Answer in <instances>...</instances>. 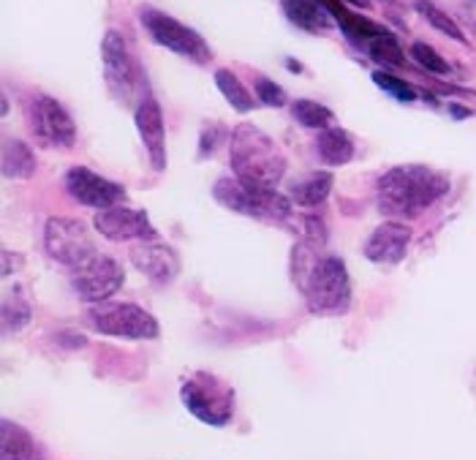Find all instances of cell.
Here are the masks:
<instances>
[{"instance_id": "cell-5", "label": "cell", "mask_w": 476, "mask_h": 460, "mask_svg": "<svg viewBox=\"0 0 476 460\" xmlns=\"http://www.w3.org/2000/svg\"><path fill=\"white\" fill-rule=\"evenodd\" d=\"M213 196L232 213H243L259 221H286L291 216V199L278 194V188H264L245 183L240 177H221Z\"/></svg>"}, {"instance_id": "cell-24", "label": "cell", "mask_w": 476, "mask_h": 460, "mask_svg": "<svg viewBox=\"0 0 476 460\" xmlns=\"http://www.w3.org/2000/svg\"><path fill=\"white\" fill-rule=\"evenodd\" d=\"M416 12L435 28V31H441L443 36H449V39H454V42H460V44H465V36H462V31H460V25L446 14V12H441L438 6H433V4H427V0H419L416 4Z\"/></svg>"}, {"instance_id": "cell-29", "label": "cell", "mask_w": 476, "mask_h": 460, "mask_svg": "<svg viewBox=\"0 0 476 460\" xmlns=\"http://www.w3.org/2000/svg\"><path fill=\"white\" fill-rule=\"evenodd\" d=\"M256 96L267 107H283L286 104V91L281 85H275L272 80H267V77H256Z\"/></svg>"}, {"instance_id": "cell-27", "label": "cell", "mask_w": 476, "mask_h": 460, "mask_svg": "<svg viewBox=\"0 0 476 460\" xmlns=\"http://www.w3.org/2000/svg\"><path fill=\"white\" fill-rule=\"evenodd\" d=\"M411 58H414L422 69H427L430 74H449V63H446L430 44H422V42L411 44Z\"/></svg>"}, {"instance_id": "cell-30", "label": "cell", "mask_w": 476, "mask_h": 460, "mask_svg": "<svg viewBox=\"0 0 476 460\" xmlns=\"http://www.w3.org/2000/svg\"><path fill=\"white\" fill-rule=\"evenodd\" d=\"M229 137V131L221 123H213L202 131V148H199V158H207L210 153L218 150V145Z\"/></svg>"}, {"instance_id": "cell-22", "label": "cell", "mask_w": 476, "mask_h": 460, "mask_svg": "<svg viewBox=\"0 0 476 460\" xmlns=\"http://www.w3.org/2000/svg\"><path fill=\"white\" fill-rule=\"evenodd\" d=\"M215 85H218V91L224 93V99H226L237 112H251V110H256L253 96L248 93V88L240 82V77H237L234 72L218 69V72H215Z\"/></svg>"}, {"instance_id": "cell-6", "label": "cell", "mask_w": 476, "mask_h": 460, "mask_svg": "<svg viewBox=\"0 0 476 460\" xmlns=\"http://www.w3.org/2000/svg\"><path fill=\"white\" fill-rule=\"evenodd\" d=\"M82 324L99 335H112V338H129V340H153L158 338L161 327L158 319L134 305V302H96L82 313Z\"/></svg>"}, {"instance_id": "cell-7", "label": "cell", "mask_w": 476, "mask_h": 460, "mask_svg": "<svg viewBox=\"0 0 476 460\" xmlns=\"http://www.w3.org/2000/svg\"><path fill=\"white\" fill-rule=\"evenodd\" d=\"M44 248L58 264L69 270H80L99 256L93 235L77 218H50L44 226Z\"/></svg>"}, {"instance_id": "cell-14", "label": "cell", "mask_w": 476, "mask_h": 460, "mask_svg": "<svg viewBox=\"0 0 476 460\" xmlns=\"http://www.w3.org/2000/svg\"><path fill=\"white\" fill-rule=\"evenodd\" d=\"M142 145L150 156V164L156 172L167 169V126H164V112L158 107V101L153 96L142 99V104L134 112Z\"/></svg>"}, {"instance_id": "cell-26", "label": "cell", "mask_w": 476, "mask_h": 460, "mask_svg": "<svg viewBox=\"0 0 476 460\" xmlns=\"http://www.w3.org/2000/svg\"><path fill=\"white\" fill-rule=\"evenodd\" d=\"M367 53H370V58L378 61V63H386V66H403V50L397 47L395 36L386 34V31H384L381 36H376V39L367 44Z\"/></svg>"}, {"instance_id": "cell-28", "label": "cell", "mask_w": 476, "mask_h": 460, "mask_svg": "<svg viewBox=\"0 0 476 460\" xmlns=\"http://www.w3.org/2000/svg\"><path fill=\"white\" fill-rule=\"evenodd\" d=\"M373 82H376L381 91L392 93V96H395L397 101H403V104H411V101L416 99L414 88H408L403 80H397V77H392V74H386V72H373Z\"/></svg>"}, {"instance_id": "cell-17", "label": "cell", "mask_w": 476, "mask_h": 460, "mask_svg": "<svg viewBox=\"0 0 476 460\" xmlns=\"http://www.w3.org/2000/svg\"><path fill=\"white\" fill-rule=\"evenodd\" d=\"M0 460H50L47 446L25 425L0 422Z\"/></svg>"}, {"instance_id": "cell-10", "label": "cell", "mask_w": 476, "mask_h": 460, "mask_svg": "<svg viewBox=\"0 0 476 460\" xmlns=\"http://www.w3.org/2000/svg\"><path fill=\"white\" fill-rule=\"evenodd\" d=\"M123 267L112 259L99 254L93 262L82 264L80 270H71V286L77 292L80 300L96 305V302H107L120 286H123Z\"/></svg>"}, {"instance_id": "cell-15", "label": "cell", "mask_w": 476, "mask_h": 460, "mask_svg": "<svg viewBox=\"0 0 476 460\" xmlns=\"http://www.w3.org/2000/svg\"><path fill=\"white\" fill-rule=\"evenodd\" d=\"M131 264L156 283H172L180 273L177 251L161 243H148V240L131 248Z\"/></svg>"}, {"instance_id": "cell-18", "label": "cell", "mask_w": 476, "mask_h": 460, "mask_svg": "<svg viewBox=\"0 0 476 460\" xmlns=\"http://www.w3.org/2000/svg\"><path fill=\"white\" fill-rule=\"evenodd\" d=\"M281 6L283 14L308 34H324L332 25V14L321 0H281Z\"/></svg>"}, {"instance_id": "cell-4", "label": "cell", "mask_w": 476, "mask_h": 460, "mask_svg": "<svg viewBox=\"0 0 476 460\" xmlns=\"http://www.w3.org/2000/svg\"><path fill=\"white\" fill-rule=\"evenodd\" d=\"M180 400L199 422L210 427H226L234 417L237 398L232 384H226L221 376L210 370H194L180 387Z\"/></svg>"}, {"instance_id": "cell-11", "label": "cell", "mask_w": 476, "mask_h": 460, "mask_svg": "<svg viewBox=\"0 0 476 460\" xmlns=\"http://www.w3.org/2000/svg\"><path fill=\"white\" fill-rule=\"evenodd\" d=\"M101 61H104V80L109 93L118 101H131L137 88V66L129 53L126 39L118 31H109L101 42Z\"/></svg>"}, {"instance_id": "cell-9", "label": "cell", "mask_w": 476, "mask_h": 460, "mask_svg": "<svg viewBox=\"0 0 476 460\" xmlns=\"http://www.w3.org/2000/svg\"><path fill=\"white\" fill-rule=\"evenodd\" d=\"M142 25L150 34V39L161 47H167L169 53H177L188 61L196 63H207L210 61V47L207 42L191 31L188 25H183L180 20L158 12V9H142Z\"/></svg>"}, {"instance_id": "cell-20", "label": "cell", "mask_w": 476, "mask_h": 460, "mask_svg": "<svg viewBox=\"0 0 476 460\" xmlns=\"http://www.w3.org/2000/svg\"><path fill=\"white\" fill-rule=\"evenodd\" d=\"M332 191V175L329 172H310L289 186V199L300 207H316L321 205Z\"/></svg>"}, {"instance_id": "cell-25", "label": "cell", "mask_w": 476, "mask_h": 460, "mask_svg": "<svg viewBox=\"0 0 476 460\" xmlns=\"http://www.w3.org/2000/svg\"><path fill=\"white\" fill-rule=\"evenodd\" d=\"M31 321V305L23 297H6L4 300V335L9 338L12 332L25 330Z\"/></svg>"}, {"instance_id": "cell-13", "label": "cell", "mask_w": 476, "mask_h": 460, "mask_svg": "<svg viewBox=\"0 0 476 460\" xmlns=\"http://www.w3.org/2000/svg\"><path fill=\"white\" fill-rule=\"evenodd\" d=\"M96 229L115 243H126V240H153L158 232L150 224L148 213L137 210V207H126V205H115L107 210L96 213Z\"/></svg>"}, {"instance_id": "cell-23", "label": "cell", "mask_w": 476, "mask_h": 460, "mask_svg": "<svg viewBox=\"0 0 476 460\" xmlns=\"http://www.w3.org/2000/svg\"><path fill=\"white\" fill-rule=\"evenodd\" d=\"M291 115H294V120L302 123L305 129H319V131L332 129V123H335L332 110H327L324 104L310 101V99H300V101H294V104H291Z\"/></svg>"}, {"instance_id": "cell-21", "label": "cell", "mask_w": 476, "mask_h": 460, "mask_svg": "<svg viewBox=\"0 0 476 460\" xmlns=\"http://www.w3.org/2000/svg\"><path fill=\"white\" fill-rule=\"evenodd\" d=\"M4 177L9 180H28L36 175V156L31 150V145L6 137L4 139Z\"/></svg>"}, {"instance_id": "cell-2", "label": "cell", "mask_w": 476, "mask_h": 460, "mask_svg": "<svg viewBox=\"0 0 476 460\" xmlns=\"http://www.w3.org/2000/svg\"><path fill=\"white\" fill-rule=\"evenodd\" d=\"M294 281L305 297V305L316 316H340L351 308V278L340 256L335 254H300Z\"/></svg>"}, {"instance_id": "cell-8", "label": "cell", "mask_w": 476, "mask_h": 460, "mask_svg": "<svg viewBox=\"0 0 476 460\" xmlns=\"http://www.w3.org/2000/svg\"><path fill=\"white\" fill-rule=\"evenodd\" d=\"M25 118L33 137L44 148H74L77 126L58 99L47 93H31L25 101Z\"/></svg>"}, {"instance_id": "cell-16", "label": "cell", "mask_w": 476, "mask_h": 460, "mask_svg": "<svg viewBox=\"0 0 476 460\" xmlns=\"http://www.w3.org/2000/svg\"><path fill=\"white\" fill-rule=\"evenodd\" d=\"M411 240V229L400 221H386L373 229L365 243V256L376 264H397L405 256Z\"/></svg>"}, {"instance_id": "cell-12", "label": "cell", "mask_w": 476, "mask_h": 460, "mask_svg": "<svg viewBox=\"0 0 476 460\" xmlns=\"http://www.w3.org/2000/svg\"><path fill=\"white\" fill-rule=\"evenodd\" d=\"M66 191L71 194L74 202L85 207H96V210L115 207L126 199V188L120 183H112L88 167H71L66 172Z\"/></svg>"}, {"instance_id": "cell-1", "label": "cell", "mask_w": 476, "mask_h": 460, "mask_svg": "<svg viewBox=\"0 0 476 460\" xmlns=\"http://www.w3.org/2000/svg\"><path fill=\"white\" fill-rule=\"evenodd\" d=\"M376 191L378 210L386 218H416L449 191V180L430 167L411 164L384 172L376 183Z\"/></svg>"}, {"instance_id": "cell-3", "label": "cell", "mask_w": 476, "mask_h": 460, "mask_svg": "<svg viewBox=\"0 0 476 460\" xmlns=\"http://www.w3.org/2000/svg\"><path fill=\"white\" fill-rule=\"evenodd\" d=\"M229 158H232L234 177L264 186V188H275L283 180L286 167H289L283 150L262 129L251 123H240L232 131Z\"/></svg>"}, {"instance_id": "cell-19", "label": "cell", "mask_w": 476, "mask_h": 460, "mask_svg": "<svg viewBox=\"0 0 476 460\" xmlns=\"http://www.w3.org/2000/svg\"><path fill=\"white\" fill-rule=\"evenodd\" d=\"M316 153L327 167H343L354 158V137L343 129H324L316 139Z\"/></svg>"}]
</instances>
